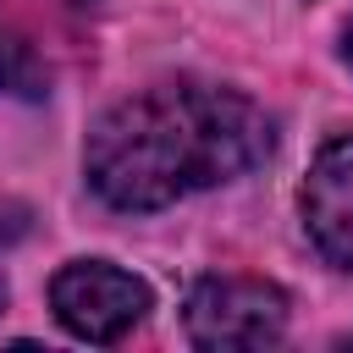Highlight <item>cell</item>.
I'll return each instance as SVG.
<instances>
[{
	"mask_svg": "<svg viewBox=\"0 0 353 353\" xmlns=\"http://www.w3.org/2000/svg\"><path fill=\"white\" fill-rule=\"evenodd\" d=\"M342 55H347V66H353V22H347V33H342Z\"/></svg>",
	"mask_w": 353,
	"mask_h": 353,
	"instance_id": "obj_6",
	"label": "cell"
},
{
	"mask_svg": "<svg viewBox=\"0 0 353 353\" xmlns=\"http://www.w3.org/2000/svg\"><path fill=\"white\" fill-rule=\"evenodd\" d=\"M0 303H6V281H0Z\"/></svg>",
	"mask_w": 353,
	"mask_h": 353,
	"instance_id": "obj_7",
	"label": "cell"
},
{
	"mask_svg": "<svg viewBox=\"0 0 353 353\" xmlns=\"http://www.w3.org/2000/svg\"><path fill=\"white\" fill-rule=\"evenodd\" d=\"M303 226L331 265L353 270V132L314 154L303 182Z\"/></svg>",
	"mask_w": 353,
	"mask_h": 353,
	"instance_id": "obj_4",
	"label": "cell"
},
{
	"mask_svg": "<svg viewBox=\"0 0 353 353\" xmlns=\"http://www.w3.org/2000/svg\"><path fill=\"white\" fill-rule=\"evenodd\" d=\"M270 154V116L210 83H154L88 132V182L116 210H160Z\"/></svg>",
	"mask_w": 353,
	"mask_h": 353,
	"instance_id": "obj_1",
	"label": "cell"
},
{
	"mask_svg": "<svg viewBox=\"0 0 353 353\" xmlns=\"http://www.w3.org/2000/svg\"><path fill=\"white\" fill-rule=\"evenodd\" d=\"M50 309L83 342H121L149 314V287L138 276L105 265V259H77V265L55 270Z\"/></svg>",
	"mask_w": 353,
	"mask_h": 353,
	"instance_id": "obj_3",
	"label": "cell"
},
{
	"mask_svg": "<svg viewBox=\"0 0 353 353\" xmlns=\"http://www.w3.org/2000/svg\"><path fill=\"white\" fill-rule=\"evenodd\" d=\"M0 94H22V99H39L44 94V72L33 61V50L0 22Z\"/></svg>",
	"mask_w": 353,
	"mask_h": 353,
	"instance_id": "obj_5",
	"label": "cell"
},
{
	"mask_svg": "<svg viewBox=\"0 0 353 353\" xmlns=\"http://www.w3.org/2000/svg\"><path fill=\"white\" fill-rule=\"evenodd\" d=\"M199 347H270L287 331V292L259 276H204L182 303Z\"/></svg>",
	"mask_w": 353,
	"mask_h": 353,
	"instance_id": "obj_2",
	"label": "cell"
}]
</instances>
